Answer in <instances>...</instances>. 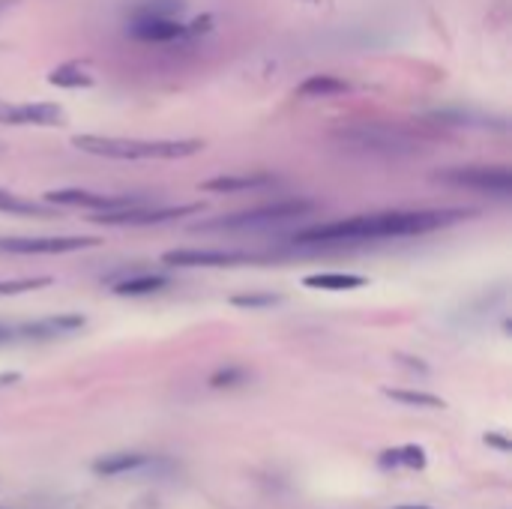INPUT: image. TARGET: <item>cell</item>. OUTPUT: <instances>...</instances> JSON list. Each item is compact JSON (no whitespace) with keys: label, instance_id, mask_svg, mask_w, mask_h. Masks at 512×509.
<instances>
[{"label":"cell","instance_id":"1","mask_svg":"<svg viewBox=\"0 0 512 509\" xmlns=\"http://www.w3.org/2000/svg\"><path fill=\"white\" fill-rule=\"evenodd\" d=\"M474 216V210L447 207V210H387V213H366L351 219H336L324 225H309L291 237L294 246H345V243H366V240H390V237H420L441 228H450L462 219Z\"/></svg>","mask_w":512,"mask_h":509},{"label":"cell","instance_id":"2","mask_svg":"<svg viewBox=\"0 0 512 509\" xmlns=\"http://www.w3.org/2000/svg\"><path fill=\"white\" fill-rule=\"evenodd\" d=\"M72 144L93 156L108 159H186L204 150V141L198 138H117V135H75Z\"/></svg>","mask_w":512,"mask_h":509},{"label":"cell","instance_id":"3","mask_svg":"<svg viewBox=\"0 0 512 509\" xmlns=\"http://www.w3.org/2000/svg\"><path fill=\"white\" fill-rule=\"evenodd\" d=\"M336 141L357 153H375V156H411L423 150V138L405 126L396 123H354L336 129Z\"/></svg>","mask_w":512,"mask_h":509},{"label":"cell","instance_id":"4","mask_svg":"<svg viewBox=\"0 0 512 509\" xmlns=\"http://www.w3.org/2000/svg\"><path fill=\"white\" fill-rule=\"evenodd\" d=\"M315 210V201L306 198H282L273 204H261L243 213H231L222 216L216 222H201V231H258V228H270V225H282L291 219H303Z\"/></svg>","mask_w":512,"mask_h":509},{"label":"cell","instance_id":"5","mask_svg":"<svg viewBox=\"0 0 512 509\" xmlns=\"http://www.w3.org/2000/svg\"><path fill=\"white\" fill-rule=\"evenodd\" d=\"M444 183L465 186L483 195L510 198L512 195V171L507 165H465V168H444L435 174Z\"/></svg>","mask_w":512,"mask_h":509},{"label":"cell","instance_id":"6","mask_svg":"<svg viewBox=\"0 0 512 509\" xmlns=\"http://www.w3.org/2000/svg\"><path fill=\"white\" fill-rule=\"evenodd\" d=\"M210 30V18H198L192 24H183L180 18L168 15H144V18H129L126 33L141 39V42H180L186 36H198Z\"/></svg>","mask_w":512,"mask_h":509},{"label":"cell","instance_id":"7","mask_svg":"<svg viewBox=\"0 0 512 509\" xmlns=\"http://www.w3.org/2000/svg\"><path fill=\"white\" fill-rule=\"evenodd\" d=\"M45 204H51V207H87V210L111 213V210L138 207V204H144V198L141 195H102V192H87V189H54V192H45Z\"/></svg>","mask_w":512,"mask_h":509},{"label":"cell","instance_id":"8","mask_svg":"<svg viewBox=\"0 0 512 509\" xmlns=\"http://www.w3.org/2000/svg\"><path fill=\"white\" fill-rule=\"evenodd\" d=\"M99 237H3L0 252L9 255H63L99 246Z\"/></svg>","mask_w":512,"mask_h":509},{"label":"cell","instance_id":"9","mask_svg":"<svg viewBox=\"0 0 512 509\" xmlns=\"http://www.w3.org/2000/svg\"><path fill=\"white\" fill-rule=\"evenodd\" d=\"M201 213V204H180V207H153L147 210L144 204L138 207H126V210H111V213H96L90 222L99 225H159V222H171V219H186Z\"/></svg>","mask_w":512,"mask_h":509},{"label":"cell","instance_id":"10","mask_svg":"<svg viewBox=\"0 0 512 509\" xmlns=\"http://www.w3.org/2000/svg\"><path fill=\"white\" fill-rule=\"evenodd\" d=\"M261 255L252 252H222V249H174L162 255L168 267H237V264H258Z\"/></svg>","mask_w":512,"mask_h":509},{"label":"cell","instance_id":"11","mask_svg":"<svg viewBox=\"0 0 512 509\" xmlns=\"http://www.w3.org/2000/svg\"><path fill=\"white\" fill-rule=\"evenodd\" d=\"M60 120H63V108L51 102H27V105L0 102V123L9 126H57Z\"/></svg>","mask_w":512,"mask_h":509},{"label":"cell","instance_id":"12","mask_svg":"<svg viewBox=\"0 0 512 509\" xmlns=\"http://www.w3.org/2000/svg\"><path fill=\"white\" fill-rule=\"evenodd\" d=\"M78 327H84V318L81 315H51V318H39V321L18 324L15 327V336L18 339H57V336H66V333H72Z\"/></svg>","mask_w":512,"mask_h":509},{"label":"cell","instance_id":"13","mask_svg":"<svg viewBox=\"0 0 512 509\" xmlns=\"http://www.w3.org/2000/svg\"><path fill=\"white\" fill-rule=\"evenodd\" d=\"M273 183H276V177L267 171H246V174H222V177L204 180L201 189H207V192H252V189L273 186Z\"/></svg>","mask_w":512,"mask_h":509},{"label":"cell","instance_id":"14","mask_svg":"<svg viewBox=\"0 0 512 509\" xmlns=\"http://www.w3.org/2000/svg\"><path fill=\"white\" fill-rule=\"evenodd\" d=\"M171 285L168 276L162 273H138V276H129L123 282L114 285V294L120 297H147V294H159Z\"/></svg>","mask_w":512,"mask_h":509},{"label":"cell","instance_id":"15","mask_svg":"<svg viewBox=\"0 0 512 509\" xmlns=\"http://www.w3.org/2000/svg\"><path fill=\"white\" fill-rule=\"evenodd\" d=\"M150 459L144 453H111V456H102L93 462V471L99 477H120V474H129V471H141Z\"/></svg>","mask_w":512,"mask_h":509},{"label":"cell","instance_id":"16","mask_svg":"<svg viewBox=\"0 0 512 509\" xmlns=\"http://www.w3.org/2000/svg\"><path fill=\"white\" fill-rule=\"evenodd\" d=\"M303 285L318 288V291H354V288H363L366 279L351 276V273H318V276H306Z\"/></svg>","mask_w":512,"mask_h":509},{"label":"cell","instance_id":"17","mask_svg":"<svg viewBox=\"0 0 512 509\" xmlns=\"http://www.w3.org/2000/svg\"><path fill=\"white\" fill-rule=\"evenodd\" d=\"M348 90V81L336 78V75H312L306 78L297 93L306 96V99H318V96H336V93H345Z\"/></svg>","mask_w":512,"mask_h":509},{"label":"cell","instance_id":"18","mask_svg":"<svg viewBox=\"0 0 512 509\" xmlns=\"http://www.w3.org/2000/svg\"><path fill=\"white\" fill-rule=\"evenodd\" d=\"M0 213H15V216H51L54 207L51 204H36V201H24L12 192H3L0 189Z\"/></svg>","mask_w":512,"mask_h":509},{"label":"cell","instance_id":"19","mask_svg":"<svg viewBox=\"0 0 512 509\" xmlns=\"http://www.w3.org/2000/svg\"><path fill=\"white\" fill-rule=\"evenodd\" d=\"M180 12H183V0H135V6H132V18H144V15L177 18Z\"/></svg>","mask_w":512,"mask_h":509},{"label":"cell","instance_id":"20","mask_svg":"<svg viewBox=\"0 0 512 509\" xmlns=\"http://www.w3.org/2000/svg\"><path fill=\"white\" fill-rule=\"evenodd\" d=\"M48 81L51 84H57V87H87V84H93V78L81 69V66H60V69H54L51 75H48Z\"/></svg>","mask_w":512,"mask_h":509},{"label":"cell","instance_id":"21","mask_svg":"<svg viewBox=\"0 0 512 509\" xmlns=\"http://www.w3.org/2000/svg\"><path fill=\"white\" fill-rule=\"evenodd\" d=\"M390 399L402 402V405H417V408H444V402L438 396L429 393H414V390H384Z\"/></svg>","mask_w":512,"mask_h":509},{"label":"cell","instance_id":"22","mask_svg":"<svg viewBox=\"0 0 512 509\" xmlns=\"http://www.w3.org/2000/svg\"><path fill=\"white\" fill-rule=\"evenodd\" d=\"M51 285L48 276H36V279H0V297H12V294H24V291H36Z\"/></svg>","mask_w":512,"mask_h":509},{"label":"cell","instance_id":"23","mask_svg":"<svg viewBox=\"0 0 512 509\" xmlns=\"http://www.w3.org/2000/svg\"><path fill=\"white\" fill-rule=\"evenodd\" d=\"M249 381V372L246 369H237V366H228V369H219L213 378H210V387L222 390V387H240Z\"/></svg>","mask_w":512,"mask_h":509},{"label":"cell","instance_id":"24","mask_svg":"<svg viewBox=\"0 0 512 509\" xmlns=\"http://www.w3.org/2000/svg\"><path fill=\"white\" fill-rule=\"evenodd\" d=\"M231 303L234 306H240V309H264V306H276V303H282V297L279 294H237V297H231Z\"/></svg>","mask_w":512,"mask_h":509},{"label":"cell","instance_id":"25","mask_svg":"<svg viewBox=\"0 0 512 509\" xmlns=\"http://www.w3.org/2000/svg\"><path fill=\"white\" fill-rule=\"evenodd\" d=\"M396 453H399V465H405L411 471H423L426 468V456H423V450L417 444H408V447H402Z\"/></svg>","mask_w":512,"mask_h":509},{"label":"cell","instance_id":"26","mask_svg":"<svg viewBox=\"0 0 512 509\" xmlns=\"http://www.w3.org/2000/svg\"><path fill=\"white\" fill-rule=\"evenodd\" d=\"M9 342H18V336H15V327H9V324H0V345H9Z\"/></svg>","mask_w":512,"mask_h":509},{"label":"cell","instance_id":"27","mask_svg":"<svg viewBox=\"0 0 512 509\" xmlns=\"http://www.w3.org/2000/svg\"><path fill=\"white\" fill-rule=\"evenodd\" d=\"M486 444H498V450H510V441L501 435H486Z\"/></svg>","mask_w":512,"mask_h":509},{"label":"cell","instance_id":"28","mask_svg":"<svg viewBox=\"0 0 512 509\" xmlns=\"http://www.w3.org/2000/svg\"><path fill=\"white\" fill-rule=\"evenodd\" d=\"M381 465H384V468H387V465H399V453H393V450L384 453V456H381Z\"/></svg>","mask_w":512,"mask_h":509},{"label":"cell","instance_id":"29","mask_svg":"<svg viewBox=\"0 0 512 509\" xmlns=\"http://www.w3.org/2000/svg\"><path fill=\"white\" fill-rule=\"evenodd\" d=\"M12 381H18V375H0V384H12Z\"/></svg>","mask_w":512,"mask_h":509},{"label":"cell","instance_id":"30","mask_svg":"<svg viewBox=\"0 0 512 509\" xmlns=\"http://www.w3.org/2000/svg\"><path fill=\"white\" fill-rule=\"evenodd\" d=\"M399 509H426V507H399Z\"/></svg>","mask_w":512,"mask_h":509}]
</instances>
